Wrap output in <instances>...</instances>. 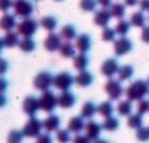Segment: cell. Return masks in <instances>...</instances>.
Masks as SVG:
<instances>
[{"mask_svg":"<svg viewBox=\"0 0 149 143\" xmlns=\"http://www.w3.org/2000/svg\"><path fill=\"white\" fill-rule=\"evenodd\" d=\"M8 70H9V63H8V60L3 58V57H0V76L6 75Z\"/></svg>","mask_w":149,"mask_h":143,"instance_id":"obj_42","label":"cell"},{"mask_svg":"<svg viewBox=\"0 0 149 143\" xmlns=\"http://www.w3.org/2000/svg\"><path fill=\"white\" fill-rule=\"evenodd\" d=\"M16 15H10V13H6L5 12V15L0 18V29L2 31H13L16 26H18V24H16V18H15Z\"/></svg>","mask_w":149,"mask_h":143,"instance_id":"obj_19","label":"cell"},{"mask_svg":"<svg viewBox=\"0 0 149 143\" xmlns=\"http://www.w3.org/2000/svg\"><path fill=\"white\" fill-rule=\"evenodd\" d=\"M73 142H76V143H86V142H91V139L86 136V134H76L73 139Z\"/></svg>","mask_w":149,"mask_h":143,"instance_id":"obj_44","label":"cell"},{"mask_svg":"<svg viewBox=\"0 0 149 143\" xmlns=\"http://www.w3.org/2000/svg\"><path fill=\"white\" fill-rule=\"evenodd\" d=\"M146 19H148V18L143 15V10H142V12H134V13H132V16H130V24H132V26L143 28L145 24H146Z\"/></svg>","mask_w":149,"mask_h":143,"instance_id":"obj_31","label":"cell"},{"mask_svg":"<svg viewBox=\"0 0 149 143\" xmlns=\"http://www.w3.org/2000/svg\"><path fill=\"white\" fill-rule=\"evenodd\" d=\"M97 2H98V6L105 8V9L111 8V5H113V0H97Z\"/></svg>","mask_w":149,"mask_h":143,"instance_id":"obj_48","label":"cell"},{"mask_svg":"<svg viewBox=\"0 0 149 143\" xmlns=\"http://www.w3.org/2000/svg\"><path fill=\"white\" fill-rule=\"evenodd\" d=\"M74 47L79 53H88L92 47V38L88 34H81L76 37V41H74Z\"/></svg>","mask_w":149,"mask_h":143,"instance_id":"obj_14","label":"cell"},{"mask_svg":"<svg viewBox=\"0 0 149 143\" xmlns=\"http://www.w3.org/2000/svg\"><path fill=\"white\" fill-rule=\"evenodd\" d=\"M113 112H114V105L111 101H104L98 105V114L101 117H104V118L110 117V115H113Z\"/></svg>","mask_w":149,"mask_h":143,"instance_id":"obj_32","label":"cell"},{"mask_svg":"<svg viewBox=\"0 0 149 143\" xmlns=\"http://www.w3.org/2000/svg\"><path fill=\"white\" fill-rule=\"evenodd\" d=\"M127 124H129L130 128H136V130H137L139 127H142V124H143L142 114H139V112L130 114V115H129V120H127Z\"/></svg>","mask_w":149,"mask_h":143,"instance_id":"obj_35","label":"cell"},{"mask_svg":"<svg viewBox=\"0 0 149 143\" xmlns=\"http://www.w3.org/2000/svg\"><path fill=\"white\" fill-rule=\"evenodd\" d=\"M60 35L64 41H72V40H76L78 34H76V28H74L73 25H64L60 31Z\"/></svg>","mask_w":149,"mask_h":143,"instance_id":"obj_27","label":"cell"},{"mask_svg":"<svg viewBox=\"0 0 149 143\" xmlns=\"http://www.w3.org/2000/svg\"><path fill=\"white\" fill-rule=\"evenodd\" d=\"M133 50V42L132 40L126 38V35H120V38L114 40V53L116 56L121 57L127 53H130Z\"/></svg>","mask_w":149,"mask_h":143,"instance_id":"obj_9","label":"cell"},{"mask_svg":"<svg viewBox=\"0 0 149 143\" xmlns=\"http://www.w3.org/2000/svg\"><path fill=\"white\" fill-rule=\"evenodd\" d=\"M74 104H76V96L70 92V89L61 91V94L58 95V107L67 110V108H72Z\"/></svg>","mask_w":149,"mask_h":143,"instance_id":"obj_15","label":"cell"},{"mask_svg":"<svg viewBox=\"0 0 149 143\" xmlns=\"http://www.w3.org/2000/svg\"><path fill=\"white\" fill-rule=\"evenodd\" d=\"M137 112L139 114H146V112H149V99H140V101H137Z\"/></svg>","mask_w":149,"mask_h":143,"instance_id":"obj_40","label":"cell"},{"mask_svg":"<svg viewBox=\"0 0 149 143\" xmlns=\"http://www.w3.org/2000/svg\"><path fill=\"white\" fill-rule=\"evenodd\" d=\"M44 128L42 126V121L38 120L35 115L29 117V120L26 121V124L24 126L22 131L25 134V137H38L41 134V130Z\"/></svg>","mask_w":149,"mask_h":143,"instance_id":"obj_6","label":"cell"},{"mask_svg":"<svg viewBox=\"0 0 149 143\" xmlns=\"http://www.w3.org/2000/svg\"><path fill=\"white\" fill-rule=\"evenodd\" d=\"M3 38H0V54H2V50H3Z\"/></svg>","mask_w":149,"mask_h":143,"instance_id":"obj_52","label":"cell"},{"mask_svg":"<svg viewBox=\"0 0 149 143\" xmlns=\"http://www.w3.org/2000/svg\"><path fill=\"white\" fill-rule=\"evenodd\" d=\"M19 32L16 31H8L3 37V45L8 47V48H13L16 45H19Z\"/></svg>","mask_w":149,"mask_h":143,"instance_id":"obj_21","label":"cell"},{"mask_svg":"<svg viewBox=\"0 0 149 143\" xmlns=\"http://www.w3.org/2000/svg\"><path fill=\"white\" fill-rule=\"evenodd\" d=\"M22 110H24V112H25L26 115H29V117L35 115V114L40 111V101H38V98H35V96H32V95L26 96V98L24 99V102H22Z\"/></svg>","mask_w":149,"mask_h":143,"instance_id":"obj_11","label":"cell"},{"mask_svg":"<svg viewBox=\"0 0 149 143\" xmlns=\"http://www.w3.org/2000/svg\"><path fill=\"white\" fill-rule=\"evenodd\" d=\"M57 19L54 18V16H44L41 21H40V26L42 28V29H45V31H48V32H53L56 28H57Z\"/></svg>","mask_w":149,"mask_h":143,"instance_id":"obj_26","label":"cell"},{"mask_svg":"<svg viewBox=\"0 0 149 143\" xmlns=\"http://www.w3.org/2000/svg\"><path fill=\"white\" fill-rule=\"evenodd\" d=\"M73 83H74V78L72 76L70 72H61L57 76H54L53 86L57 88L58 91H67L72 88Z\"/></svg>","mask_w":149,"mask_h":143,"instance_id":"obj_8","label":"cell"},{"mask_svg":"<svg viewBox=\"0 0 149 143\" xmlns=\"http://www.w3.org/2000/svg\"><path fill=\"white\" fill-rule=\"evenodd\" d=\"M139 6H140V9L143 12H149V0H140Z\"/></svg>","mask_w":149,"mask_h":143,"instance_id":"obj_49","label":"cell"},{"mask_svg":"<svg viewBox=\"0 0 149 143\" xmlns=\"http://www.w3.org/2000/svg\"><path fill=\"white\" fill-rule=\"evenodd\" d=\"M140 38H142L143 42L149 44V26H143V28H142V35H140Z\"/></svg>","mask_w":149,"mask_h":143,"instance_id":"obj_46","label":"cell"},{"mask_svg":"<svg viewBox=\"0 0 149 143\" xmlns=\"http://www.w3.org/2000/svg\"><path fill=\"white\" fill-rule=\"evenodd\" d=\"M98 112V107L92 102V101H86L84 105H82V110H81V115L84 117V118H88V120H91L95 114Z\"/></svg>","mask_w":149,"mask_h":143,"instance_id":"obj_23","label":"cell"},{"mask_svg":"<svg viewBox=\"0 0 149 143\" xmlns=\"http://www.w3.org/2000/svg\"><path fill=\"white\" fill-rule=\"evenodd\" d=\"M98 6V2L97 0H81L79 2V8L84 10V12H94Z\"/></svg>","mask_w":149,"mask_h":143,"instance_id":"obj_36","label":"cell"},{"mask_svg":"<svg viewBox=\"0 0 149 143\" xmlns=\"http://www.w3.org/2000/svg\"><path fill=\"white\" fill-rule=\"evenodd\" d=\"M37 140H38L40 143H50L53 139H51V136H50L48 133H41V134L37 137Z\"/></svg>","mask_w":149,"mask_h":143,"instance_id":"obj_45","label":"cell"},{"mask_svg":"<svg viewBox=\"0 0 149 143\" xmlns=\"http://www.w3.org/2000/svg\"><path fill=\"white\" fill-rule=\"evenodd\" d=\"M67 130H69L70 133H74V134H78V133H81L82 130H85L84 117H82V115L72 117V118L67 121Z\"/></svg>","mask_w":149,"mask_h":143,"instance_id":"obj_17","label":"cell"},{"mask_svg":"<svg viewBox=\"0 0 149 143\" xmlns=\"http://www.w3.org/2000/svg\"><path fill=\"white\" fill-rule=\"evenodd\" d=\"M118 69H120V66H118L117 58L111 57V58H107V60L102 63V66H101V73H102L104 76H107V78H113L117 72H118Z\"/></svg>","mask_w":149,"mask_h":143,"instance_id":"obj_12","label":"cell"},{"mask_svg":"<svg viewBox=\"0 0 149 143\" xmlns=\"http://www.w3.org/2000/svg\"><path fill=\"white\" fill-rule=\"evenodd\" d=\"M58 51H60L61 57H64V58H73L74 56H76V47H74L70 41H64L60 45Z\"/></svg>","mask_w":149,"mask_h":143,"instance_id":"obj_22","label":"cell"},{"mask_svg":"<svg viewBox=\"0 0 149 143\" xmlns=\"http://www.w3.org/2000/svg\"><path fill=\"white\" fill-rule=\"evenodd\" d=\"M116 29L114 28H108V25L107 26H104L102 28V34H101V38L104 40V41H107V42H111V41H114L116 40Z\"/></svg>","mask_w":149,"mask_h":143,"instance_id":"obj_37","label":"cell"},{"mask_svg":"<svg viewBox=\"0 0 149 143\" xmlns=\"http://www.w3.org/2000/svg\"><path fill=\"white\" fill-rule=\"evenodd\" d=\"M148 81H149V78H148Z\"/></svg>","mask_w":149,"mask_h":143,"instance_id":"obj_56","label":"cell"},{"mask_svg":"<svg viewBox=\"0 0 149 143\" xmlns=\"http://www.w3.org/2000/svg\"><path fill=\"white\" fill-rule=\"evenodd\" d=\"M130 26H132L130 21H127V19L123 18V19L118 21V24L114 26V29H116V32H117L118 35H127L129 31H130Z\"/></svg>","mask_w":149,"mask_h":143,"instance_id":"obj_34","label":"cell"},{"mask_svg":"<svg viewBox=\"0 0 149 143\" xmlns=\"http://www.w3.org/2000/svg\"><path fill=\"white\" fill-rule=\"evenodd\" d=\"M139 2H140V0H124V5H126V6H130V8H133V6L139 5Z\"/></svg>","mask_w":149,"mask_h":143,"instance_id":"obj_51","label":"cell"},{"mask_svg":"<svg viewBox=\"0 0 149 143\" xmlns=\"http://www.w3.org/2000/svg\"><path fill=\"white\" fill-rule=\"evenodd\" d=\"M111 16L116 19H123L126 16V5L124 3H113L110 8Z\"/></svg>","mask_w":149,"mask_h":143,"instance_id":"obj_29","label":"cell"},{"mask_svg":"<svg viewBox=\"0 0 149 143\" xmlns=\"http://www.w3.org/2000/svg\"><path fill=\"white\" fill-rule=\"evenodd\" d=\"M54 2H61V0H54Z\"/></svg>","mask_w":149,"mask_h":143,"instance_id":"obj_53","label":"cell"},{"mask_svg":"<svg viewBox=\"0 0 149 143\" xmlns=\"http://www.w3.org/2000/svg\"><path fill=\"white\" fill-rule=\"evenodd\" d=\"M38 101H40V110L45 112H53L56 107L58 105V96H56V94L50 89L44 91L41 96L38 98Z\"/></svg>","mask_w":149,"mask_h":143,"instance_id":"obj_2","label":"cell"},{"mask_svg":"<svg viewBox=\"0 0 149 143\" xmlns=\"http://www.w3.org/2000/svg\"><path fill=\"white\" fill-rule=\"evenodd\" d=\"M61 35L60 34H56L54 31L53 32H50L48 35H47V38L44 40V48L47 50V51H50V53H54V51H57L58 48H60V45L63 44L61 42Z\"/></svg>","mask_w":149,"mask_h":143,"instance_id":"obj_10","label":"cell"},{"mask_svg":"<svg viewBox=\"0 0 149 143\" xmlns=\"http://www.w3.org/2000/svg\"><path fill=\"white\" fill-rule=\"evenodd\" d=\"M53 82H54V76L47 70L40 72V73L34 78V86H35V89H38L41 92L50 89L53 86Z\"/></svg>","mask_w":149,"mask_h":143,"instance_id":"obj_5","label":"cell"},{"mask_svg":"<svg viewBox=\"0 0 149 143\" xmlns=\"http://www.w3.org/2000/svg\"><path fill=\"white\" fill-rule=\"evenodd\" d=\"M117 75H118V79H120L121 82H123V81H129V79H132V76L134 75V67H133L132 64L120 66Z\"/></svg>","mask_w":149,"mask_h":143,"instance_id":"obj_25","label":"cell"},{"mask_svg":"<svg viewBox=\"0 0 149 143\" xmlns=\"http://www.w3.org/2000/svg\"><path fill=\"white\" fill-rule=\"evenodd\" d=\"M94 82V75L89 73V72L85 69V70H79V73L74 76V83L81 88H88L91 83Z\"/></svg>","mask_w":149,"mask_h":143,"instance_id":"obj_16","label":"cell"},{"mask_svg":"<svg viewBox=\"0 0 149 143\" xmlns=\"http://www.w3.org/2000/svg\"><path fill=\"white\" fill-rule=\"evenodd\" d=\"M8 86H9V82L3 76H0V92H6Z\"/></svg>","mask_w":149,"mask_h":143,"instance_id":"obj_47","label":"cell"},{"mask_svg":"<svg viewBox=\"0 0 149 143\" xmlns=\"http://www.w3.org/2000/svg\"><path fill=\"white\" fill-rule=\"evenodd\" d=\"M8 105V98L5 95V92H0V108H3Z\"/></svg>","mask_w":149,"mask_h":143,"instance_id":"obj_50","label":"cell"},{"mask_svg":"<svg viewBox=\"0 0 149 143\" xmlns=\"http://www.w3.org/2000/svg\"><path fill=\"white\" fill-rule=\"evenodd\" d=\"M56 139L61 143H66L70 140V133L69 130H57V134H56Z\"/></svg>","mask_w":149,"mask_h":143,"instance_id":"obj_41","label":"cell"},{"mask_svg":"<svg viewBox=\"0 0 149 143\" xmlns=\"http://www.w3.org/2000/svg\"><path fill=\"white\" fill-rule=\"evenodd\" d=\"M136 137L140 142H148L149 140V127H143V126L139 127L137 133H136Z\"/></svg>","mask_w":149,"mask_h":143,"instance_id":"obj_38","label":"cell"},{"mask_svg":"<svg viewBox=\"0 0 149 143\" xmlns=\"http://www.w3.org/2000/svg\"><path fill=\"white\" fill-rule=\"evenodd\" d=\"M18 47H19L21 51H24V53H32V51L35 50L37 44H35V41L32 40V37H24V38L19 41V45H18Z\"/></svg>","mask_w":149,"mask_h":143,"instance_id":"obj_28","label":"cell"},{"mask_svg":"<svg viewBox=\"0 0 149 143\" xmlns=\"http://www.w3.org/2000/svg\"><path fill=\"white\" fill-rule=\"evenodd\" d=\"M148 21H149V16H148Z\"/></svg>","mask_w":149,"mask_h":143,"instance_id":"obj_55","label":"cell"},{"mask_svg":"<svg viewBox=\"0 0 149 143\" xmlns=\"http://www.w3.org/2000/svg\"><path fill=\"white\" fill-rule=\"evenodd\" d=\"M24 137H25L24 131H19V130H12L8 134V140L9 142H21Z\"/></svg>","mask_w":149,"mask_h":143,"instance_id":"obj_39","label":"cell"},{"mask_svg":"<svg viewBox=\"0 0 149 143\" xmlns=\"http://www.w3.org/2000/svg\"><path fill=\"white\" fill-rule=\"evenodd\" d=\"M104 89H105V92H107V95H108V98H110L111 101L120 99V98L123 96V94H124V89H123V86H121V81H120V79L116 81V79H113V78H108V82L105 83Z\"/></svg>","mask_w":149,"mask_h":143,"instance_id":"obj_4","label":"cell"},{"mask_svg":"<svg viewBox=\"0 0 149 143\" xmlns=\"http://www.w3.org/2000/svg\"><path fill=\"white\" fill-rule=\"evenodd\" d=\"M120 127V123L116 117L110 115V117H105L104 118V123H102V128L107 130V131H116L117 128Z\"/></svg>","mask_w":149,"mask_h":143,"instance_id":"obj_33","label":"cell"},{"mask_svg":"<svg viewBox=\"0 0 149 143\" xmlns=\"http://www.w3.org/2000/svg\"><path fill=\"white\" fill-rule=\"evenodd\" d=\"M35 2H40V0H35Z\"/></svg>","mask_w":149,"mask_h":143,"instance_id":"obj_54","label":"cell"},{"mask_svg":"<svg viewBox=\"0 0 149 143\" xmlns=\"http://www.w3.org/2000/svg\"><path fill=\"white\" fill-rule=\"evenodd\" d=\"M88 64H89V58H88L86 53H79V54H76L73 57V66H74V69H76L78 72L79 70H85L88 67Z\"/></svg>","mask_w":149,"mask_h":143,"instance_id":"obj_24","label":"cell"},{"mask_svg":"<svg viewBox=\"0 0 149 143\" xmlns=\"http://www.w3.org/2000/svg\"><path fill=\"white\" fill-rule=\"evenodd\" d=\"M42 126H44L45 131H48V133L57 131L58 127H60V117L56 115V114H50V115L42 121Z\"/></svg>","mask_w":149,"mask_h":143,"instance_id":"obj_20","label":"cell"},{"mask_svg":"<svg viewBox=\"0 0 149 143\" xmlns=\"http://www.w3.org/2000/svg\"><path fill=\"white\" fill-rule=\"evenodd\" d=\"M133 111V107H132V101L130 99H124V101H120L118 105H117V112L121 115V117H129Z\"/></svg>","mask_w":149,"mask_h":143,"instance_id":"obj_30","label":"cell"},{"mask_svg":"<svg viewBox=\"0 0 149 143\" xmlns=\"http://www.w3.org/2000/svg\"><path fill=\"white\" fill-rule=\"evenodd\" d=\"M101 131H102V126L97 121H88L85 124V134L92 140V142H97L101 136Z\"/></svg>","mask_w":149,"mask_h":143,"instance_id":"obj_13","label":"cell"},{"mask_svg":"<svg viewBox=\"0 0 149 143\" xmlns=\"http://www.w3.org/2000/svg\"><path fill=\"white\" fill-rule=\"evenodd\" d=\"M111 18H113V16H111V12H110V10H107L105 8H102L101 10L95 12L94 24H95V25H98V26H101V28H104V26H107V25L110 24Z\"/></svg>","mask_w":149,"mask_h":143,"instance_id":"obj_18","label":"cell"},{"mask_svg":"<svg viewBox=\"0 0 149 143\" xmlns=\"http://www.w3.org/2000/svg\"><path fill=\"white\" fill-rule=\"evenodd\" d=\"M38 26H40V22H37L35 19H32L31 16L29 18H24L18 26H16V31L19 32V35L22 37H32L37 31H38Z\"/></svg>","mask_w":149,"mask_h":143,"instance_id":"obj_3","label":"cell"},{"mask_svg":"<svg viewBox=\"0 0 149 143\" xmlns=\"http://www.w3.org/2000/svg\"><path fill=\"white\" fill-rule=\"evenodd\" d=\"M126 94V98L130 99V101H140L143 99L146 95H149V81H134L132 82L127 89L124 91Z\"/></svg>","mask_w":149,"mask_h":143,"instance_id":"obj_1","label":"cell"},{"mask_svg":"<svg viewBox=\"0 0 149 143\" xmlns=\"http://www.w3.org/2000/svg\"><path fill=\"white\" fill-rule=\"evenodd\" d=\"M13 10L15 15L19 18H29L34 13V5L31 0H15L13 2Z\"/></svg>","mask_w":149,"mask_h":143,"instance_id":"obj_7","label":"cell"},{"mask_svg":"<svg viewBox=\"0 0 149 143\" xmlns=\"http://www.w3.org/2000/svg\"><path fill=\"white\" fill-rule=\"evenodd\" d=\"M10 8H13L12 0H0V12H8Z\"/></svg>","mask_w":149,"mask_h":143,"instance_id":"obj_43","label":"cell"}]
</instances>
